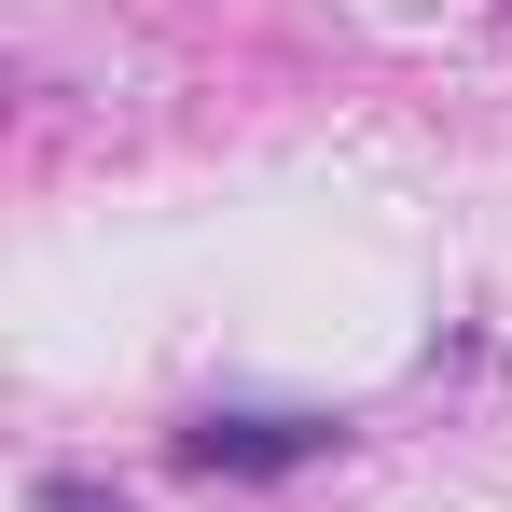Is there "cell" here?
<instances>
[{"mask_svg": "<svg viewBox=\"0 0 512 512\" xmlns=\"http://www.w3.org/2000/svg\"><path fill=\"white\" fill-rule=\"evenodd\" d=\"M42 512H125V499H111V485H84V471H56V485H42Z\"/></svg>", "mask_w": 512, "mask_h": 512, "instance_id": "2", "label": "cell"}, {"mask_svg": "<svg viewBox=\"0 0 512 512\" xmlns=\"http://www.w3.org/2000/svg\"><path fill=\"white\" fill-rule=\"evenodd\" d=\"M333 443H346L333 416H194L180 429L194 471H305V457H333Z\"/></svg>", "mask_w": 512, "mask_h": 512, "instance_id": "1", "label": "cell"}]
</instances>
